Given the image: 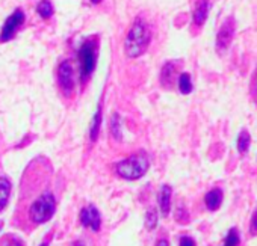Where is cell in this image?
<instances>
[{
	"instance_id": "cell-9",
	"label": "cell",
	"mask_w": 257,
	"mask_h": 246,
	"mask_svg": "<svg viewBox=\"0 0 257 246\" xmlns=\"http://www.w3.org/2000/svg\"><path fill=\"white\" fill-rule=\"evenodd\" d=\"M171 195H173V189L168 184H164L159 190V196H158V202L161 207V213L162 216H168L170 214V208H171Z\"/></svg>"
},
{
	"instance_id": "cell-28",
	"label": "cell",
	"mask_w": 257,
	"mask_h": 246,
	"mask_svg": "<svg viewBox=\"0 0 257 246\" xmlns=\"http://www.w3.org/2000/svg\"><path fill=\"white\" fill-rule=\"evenodd\" d=\"M89 2H91V4H94V5H97V4H100V2H101V0H89Z\"/></svg>"
},
{
	"instance_id": "cell-6",
	"label": "cell",
	"mask_w": 257,
	"mask_h": 246,
	"mask_svg": "<svg viewBox=\"0 0 257 246\" xmlns=\"http://www.w3.org/2000/svg\"><path fill=\"white\" fill-rule=\"evenodd\" d=\"M58 83L61 86V91L70 97L74 91V71L73 65L68 61H64L58 68Z\"/></svg>"
},
{
	"instance_id": "cell-4",
	"label": "cell",
	"mask_w": 257,
	"mask_h": 246,
	"mask_svg": "<svg viewBox=\"0 0 257 246\" xmlns=\"http://www.w3.org/2000/svg\"><path fill=\"white\" fill-rule=\"evenodd\" d=\"M97 62V47L94 40H88L82 44L79 50V67H80V82L85 85L91 77Z\"/></svg>"
},
{
	"instance_id": "cell-17",
	"label": "cell",
	"mask_w": 257,
	"mask_h": 246,
	"mask_svg": "<svg viewBox=\"0 0 257 246\" xmlns=\"http://www.w3.org/2000/svg\"><path fill=\"white\" fill-rule=\"evenodd\" d=\"M110 135L119 141L121 139V118L118 113H113L112 115V119H110Z\"/></svg>"
},
{
	"instance_id": "cell-25",
	"label": "cell",
	"mask_w": 257,
	"mask_h": 246,
	"mask_svg": "<svg viewBox=\"0 0 257 246\" xmlns=\"http://www.w3.org/2000/svg\"><path fill=\"white\" fill-rule=\"evenodd\" d=\"M156 246H170V243H168L167 238H161V240H158Z\"/></svg>"
},
{
	"instance_id": "cell-2",
	"label": "cell",
	"mask_w": 257,
	"mask_h": 246,
	"mask_svg": "<svg viewBox=\"0 0 257 246\" xmlns=\"http://www.w3.org/2000/svg\"><path fill=\"white\" fill-rule=\"evenodd\" d=\"M152 40V32L149 29V26L143 22V20H135V23L132 25L131 31H128L127 37H125V43H124V49L128 58H138L141 56Z\"/></svg>"
},
{
	"instance_id": "cell-23",
	"label": "cell",
	"mask_w": 257,
	"mask_h": 246,
	"mask_svg": "<svg viewBox=\"0 0 257 246\" xmlns=\"http://www.w3.org/2000/svg\"><path fill=\"white\" fill-rule=\"evenodd\" d=\"M179 244H180V246H195V241H194L192 237L183 235V237H180V243H179Z\"/></svg>"
},
{
	"instance_id": "cell-18",
	"label": "cell",
	"mask_w": 257,
	"mask_h": 246,
	"mask_svg": "<svg viewBox=\"0 0 257 246\" xmlns=\"http://www.w3.org/2000/svg\"><path fill=\"white\" fill-rule=\"evenodd\" d=\"M249 142H251V138L248 135L246 130H242L240 135L237 136V151L240 154H245L248 151V147H249Z\"/></svg>"
},
{
	"instance_id": "cell-13",
	"label": "cell",
	"mask_w": 257,
	"mask_h": 246,
	"mask_svg": "<svg viewBox=\"0 0 257 246\" xmlns=\"http://www.w3.org/2000/svg\"><path fill=\"white\" fill-rule=\"evenodd\" d=\"M176 77V65L173 62H168L164 65L162 71H161V82L164 86H170L174 82Z\"/></svg>"
},
{
	"instance_id": "cell-27",
	"label": "cell",
	"mask_w": 257,
	"mask_h": 246,
	"mask_svg": "<svg viewBox=\"0 0 257 246\" xmlns=\"http://www.w3.org/2000/svg\"><path fill=\"white\" fill-rule=\"evenodd\" d=\"M40 246H49V238H46V240H44V241H43Z\"/></svg>"
},
{
	"instance_id": "cell-21",
	"label": "cell",
	"mask_w": 257,
	"mask_h": 246,
	"mask_svg": "<svg viewBox=\"0 0 257 246\" xmlns=\"http://www.w3.org/2000/svg\"><path fill=\"white\" fill-rule=\"evenodd\" d=\"M156 223H158V211L155 208H150L146 216V226L149 229H153L156 228Z\"/></svg>"
},
{
	"instance_id": "cell-11",
	"label": "cell",
	"mask_w": 257,
	"mask_h": 246,
	"mask_svg": "<svg viewBox=\"0 0 257 246\" xmlns=\"http://www.w3.org/2000/svg\"><path fill=\"white\" fill-rule=\"evenodd\" d=\"M11 181L8 177H0V211H2L10 201V195H11Z\"/></svg>"
},
{
	"instance_id": "cell-1",
	"label": "cell",
	"mask_w": 257,
	"mask_h": 246,
	"mask_svg": "<svg viewBox=\"0 0 257 246\" xmlns=\"http://www.w3.org/2000/svg\"><path fill=\"white\" fill-rule=\"evenodd\" d=\"M56 211V198L52 190V165L38 157L26 168L16 211V225L23 231L49 222Z\"/></svg>"
},
{
	"instance_id": "cell-5",
	"label": "cell",
	"mask_w": 257,
	"mask_h": 246,
	"mask_svg": "<svg viewBox=\"0 0 257 246\" xmlns=\"http://www.w3.org/2000/svg\"><path fill=\"white\" fill-rule=\"evenodd\" d=\"M25 23V13L22 10H17L14 11L5 22L4 25V29L0 32V43H7L10 41L16 34L17 31L20 29V26Z\"/></svg>"
},
{
	"instance_id": "cell-20",
	"label": "cell",
	"mask_w": 257,
	"mask_h": 246,
	"mask_svg": "<svg viewBox=\"0 0 257 246\" xmlns=\"http://www.w3.org/2000/svg\"><path fill=\"white\" fill-rule=\"evenodd\" d=\"M239 243H240L239 231L236 228H230L227 235H225V240H224L222 246H239Z\"/></svg>"
},
{
	"instance_id": "cell-10",
	"label": "cell",
	"mask_w": 257,
	"mask_h": 246,
	"mask_svg": "<svg viewBox=\"0 0 257 246\" xmlns=\"http://www.w3.org/2000/svg\"><path fill=\"white\" fill-rule=\"evenodd\" d=\"M222 198H224V195H222L221 189L215 187V189L209 190L206 193V196H204V204H206L207 210H210V211L218 210L221 207V204H222Z\"/></svg>"
},
{
	"instance_id": "cell-8",
	"label": "cell",
	"mask_w": 257,
	"mask_h": 246,
	"mask_svg": "<svg viewBox=\"0 0 257 246\" xmlns=\"http://www.w3.org/2000/svg\"><path fill=\"white\" fill-rule=\"evenodd\" d=\"M233 35H234V23H233V19H228L222 25V28L218 34V38H216V47H218L219 53L227 50V47L230 46V43L233 40Z\"/></svg>"
},
{
	"instance_id": "cell-15",
	"label": "cell",
	"mask_w": 257,
	"mask_h": 246,
	"mask_svg": "<svg viewBox=\"0 0 257 246\" xmlns=\"http://www.w3.org/2000/svg\"><path fill=\"white\" fill-rule=\"evenodd\" d=\"M192 80H191V76L188 74V73H183V74H180V77H179V89H180V92L183 94V95H188V94H191L192 92Z\"/></svg>"
},
{
	"instance_id": "cell-22",
	"label": "cell",
	"mask_w": 257,
	"mask_h": 246,
	"mask_svg": "<svg viewBox=\"0 0 257 246\" xmlns=\"http://www.w3.org/2000/svg\"><path fill=\"white\" fill-rule=\"evenodd\" d=\"M249 232L252 235H257V208H255V211L251 217V222H249Z\"/></svg>"
},
{
	"instance_id": "cell-19",
	"label": "cell",
	"mask_w": 257,
	"mask_h": 246,
	"mask_svg": "<svg viewBox=\"0 0 257 246\" xmlns=\"http://www.w3.org/2000/svg\"><path fill=\"white\" fill-rule=\"evenodd\" d=\"M0 246H25V241L14 234H7L0 238Z\"/></svg>"
},
{
	"instance_id": "cell-24",
	"label": "cell",
	"mask_w": 257,
	"mask_h": 246,
	"mask_svg": "<svg viewBox=\"0 0 257 246\" xmlns=\"http://www.w3.org/2000/svg\"><path fill=\"white\" fill-rule=\"evenodd\" d=\"M251 95H252V100L257 103V71H255L254 79H252V85H251Z\"/></svg>"
},
{
	"instance_id": "cell-7",
	"label": "cell",
	"mask_w": 257,
	"mask_h": 246,
	"mask_svg": "<svg viewBox=\"0 0 257 246\" xmlns=\"http://www.w3.org/2000/svg\"><path fill=\"white\" fill-rule=\"evenodd\" d=\"M79 220L80 223L85 226V228H89L91 231L97 232L100 231V226H101V216H100V211L95 205L89 204L86 207H83L80 210V214H79Z\"/></svg>"
},
{
	"instance_id": "cell-3",
	"label": "cell",
	"mask_w": 257,
	"mask_h": 246,
	"mask_svg": "<svg viewBox=\"0 0 257 246\" xmlns=\"http://www.w3.org/2000/svg\"><path fill=\"white\" fill-rule=\"evenodd\" d=\"M149 166H150L149 157L144 153H140V154H134L131 157L118 162L115 166V171L121 178L134 181V180H140L141 177H144L146 172L149 171Z\"/></svg>"
},
{
	"instance_id": "cell-12",
	"label": "cell",
	"mask_w": 257,
	"mask_h": 246,
	"mask_svg": "<svg viewBox=\"0 0 257 246\" xmlns=\"http://www.w3.org/2000/svg\"><path fill=\"white\" fill-rule=\"evenodd\" d=\"M207 14H209V2L207 0H200L195 7V11H194V23L197 26H201L206 22Z\"/></svg>"
},
{
	"instance_id": "cell-16",
	"label": "cell",
	"mask_w": 257,
	"mask_h": 246,
	"mask_svg": "<svg viewBox=\"0 0 257 246\" xmlns=\"http://www.w3.org/2000/svg\"><path fill=\"white\" fill-rule=\"evenodd\" d=\"M37 11L41 16V19L47 20V19H50L53 16V5H52L50 0H41V2L38 4V7H37Z\"/></svg>"
},
{
	"instance_id": "cell-14",
	"label": "cell",
	"mask_w": 257,
	"mask_h": 246,
	"mask_svg": "<svg viewBox=\"0 0 257 246\" xmlns=\"http://www.w3.org/2000/svg\"><path fill=\"white\" fill-rule=\"evenodd\" d=\"M100 124H101V109L98 106L92 121H91V127H89V139L91 142H95V139L98 138V132H100Z\"/></svg>"
},
{
	"instance_id": "cell-26",
	"label": "cell",
	"mask_w": 257,
	"mask_h": 246,
	"mask_svg": "<svg viewBox=\"0 0 257 246\" xmlns=\"http://www.w3.org/2000/svg\"><path fill=\"white\" fill-rule=\"evenodd\" d=\"M73 246H85V244H83L80 240H77V241H74V244H73Z\"/></svg>"
},
{
	"instance_id": "cell-29",
	"label": "cell",
	"mask_w": 257,
	"mask_h": 246,
	"mask_svg": "<svg viewBox=\"0 0 257 246\" xmlns=\"http://www.w3.org/2000/svg\"><path fill=\"white\" fill-rule=\"evenodd\" d=\"M2 226H4V222H2V220H0V228H2Z\"/></svg>"
}]
</instances>
